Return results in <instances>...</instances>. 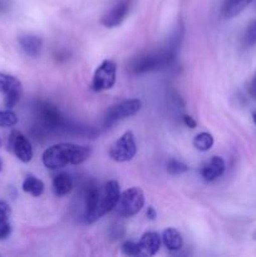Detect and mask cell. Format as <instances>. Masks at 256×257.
Wrapping results in <instances>:
<instances>
[{
  "label": "cell",
  "instance_id": "6da1fadb",
  "mask_svg": "<svg viewBox=\"0 0 256 257\" xmlns=\"http://www.w3.org/2000/svg\"><path fill=\"white\" fill-rule=\"evenodd\" d=\"M120 191L117 181H107L103 185L95 183L88 185L84 191V217L85 222L93 223L99 220L105 213L114 210Z\"/></svg>",
  "mask_w": 256,
  "mask_h": 257
},
{
  "label": "cell",
  "instance_id": "7a4b0ae2",
  "mask_svg": "<svg viewBox=\"0 0 256 257\" xmlns=\"http://www.w3.org/2000/svg\"><path fill=\"white\" fill-rule=\"evenodd\" d=\"M92 155L89 146H78L73 143H57L43 153V165L49 170H58L68 165L78 166L85 162Z\"/></svg>",
  "mask_w": 256,
  "mask_h": 257
},
{
  "label": "cell",
  "instance_id": "3957f363",
  "mask_svg": "<svg viewBox=\"0 0 256 257\" xmlns=\"http://www.w3.org/2000/svg\"><path fill=\"white\" fill-rule=\"evenodd\" d=\"M177 52L168 47L167 49L160 52H151L147 54L135 58L130 64V70L132 74H145L153 70L167 68L175 62Z\"/></svg>",
  "mask_w": 256,
  "mask_h": 257
},
{
  "label": "cell",
  "instance_id": "277c9868",
  "mask_svg": "<svg viewBox=\"0 0 256 257\" xmlns=\"http://www.w3.org/2000/svg\"><path fill=\"white\" fill-rule=\"evenodd\" d=\"M145 201V193L140 187L127 188L120 193L114 210L122 217H132L142 211Z\"/></svg>",
  "mask_w": 256,
  "mask_h": 257
},
{
  "label": "cell",
  "instance_id": "5b68a950",
  "mask_svg": "<svg viewBox=\"0 0 256 257\" xmlns=\"http://www.w3.org/2000/svg\"><path fill=\"white\" fill-rule=\"evenodd\" d=\"M115 80H117V63L114 60L105 59L95 69L90 87L94 92H103L113 88Z\"/></svg>",
  "mask_w": 256,
  "mask_h": 257
},
{
  "label": "cell",
  "instance_id": "8992f818",
  "mask_svg": "<svg viewBox=\"0 0 256 257\" xmlns=\"http://www.w3.org/2000/svg\"><path fill=\"white\" fill-rule=\"evenodd\" d=\"M137 153L135 135L131 131L123 133L109 148V157L118 163L128 162L135 158Z\"/></svg>",
  "mask_w": 256,
  "mask_h": 257
},
{
  "label": "cell",
  "instance_id": "52a82bcc",
  "mask_svg": "<svg viewBox=\"0 0 256 257\" xmlns=\"http://www.w3.org/2000/svg\"><path fill=\"white\" fill-rule=\"evenodd\" d=\"M142 108V102L141 99H127L123 100V102L118 103V104L112 105L109 109L107 110L104 117V125L105 127H109V125L114 124L115 122H119V120L125 119L128 117H132V115L137 114L138 112Z\"/></svg>",
  "mask_w": 256,
  "mask_h": 257
},
{
  "label": "cell",
  "instance_id": "ba28073f",
  "mask_svg": "<svg viewBox=\"0 0 256 257\" xmlns=\"http://www.w3.org/2000/svg\"><path fill=\"white\" fill-rule=\"evenodd\" d=\"M0 93L4 94V104L8 109L15 107L23 95V84L17 77L0 72Z\"/></svg>",
  "mask_w": 256,
  "mask_h": 257
},
{
  "label": "cell",
  "instance_id": "9c48e42d",
  "mask_svg": "<svg viewBox=\"0 0 256 257\" xmlns=\"http://www.w3.org/2000/svg\"><path fill=\"white\" fill-rule=\"evenodd\" d=\"M9 150L23 163H28L33 158V147L30 141L19 131H13L8 141Z\"/></svg>",
  "mask_w": 256,
  "mask_h": 257
},
{
  "label": "cell",
  "instance_id": "30bf717a",
  "mask_svg": "<svg viewBox=\"0 0 256 257\" xmlns=\"http://www.w3.org/2000/svg\"><path fill=\"white\" fill-rule=\"evenodd\" d=\"M130 12V0H119L113 5L100 19V24L105 28H115L127 18Z\"/></svg>",
  "mask_w": 256,
  "mask_h": 257
},
{
  "label": "cell",
  "instance_id": "8fae6325",
  "mask_svg": "<svg viewBox=\"0 0 256 257\" xmlns=\"http://www.w3.org/2000/svg\"><path fill=\"white\" fill-rule=\"evenodd\" d=\"M141 253L143 256H153L158 252L161 245H162V238H161L160 233L155 232V231H148L141 236L140 241Z\"/></svg>",
  "mask_w": 256,
  "mask_h": 257
},
{
  "label": "cell",
  "instance_id": "7c38bea8",
  "mask_svg": "<svg viewBox=\"0 0 256 257\" xmlns=\"http://www.w3.org/2000/svg\"><path fill=\"white\" fill-rule=\"evenodd\" d=\"M225 168L226 165L223 158L218 157V156H213L208 161L207 165L203 166V168L201 170V176H202V178L206 182H212V181L217 180L218 177H221L223 175Z\"/></svg>",
  "mask_w": 256,
  "mask_h": 257
},
{
  "label": "cell",
  "instance_id": "4fadbf2b",
  "mask_svg": "<svg viewBox=\"0 0 256 257\" xmlns=\"http://www.w3.org/2000/svg\"><path fill=\"white\" fill-rule=\"evenodd\" d=\"M18 42H19V45L23 49V52L27 55H29V57L35 58L40 54V50H42L43 47V40L38 35L23 34L18 38Z\"/></svg>",
  "mask_w": 256,
  "mask_h": 257
},
{
  "label": "cell",
  "instance_id": "5bb4252c",
  "mask_svg": "<svg viewBox=\"0 0 256 257\" xmlns=\"http://www.w3.org/2000/svg\"><path fill=\"white\" fill-rule=\"evenodd\" d=\"M161 238H162L163 245L170 251H178L183 246L182 235H181L180 231L173 227H168L166 230H163Z\"/></svg>",
  "mask_w": 256,
  "mask_h": 257
},
{
  "label": "cell",
  "instance_id": "9a60e30c",
  "mask_svg": "<svg viewBox=\"0 0 256 257\" xmlns=\"http://www.w3.org/2000/svg\"><path fill=\"white\" fill-rule=\"evenodd\" d=\"M73 180L68 173H58L53 178V192L58 197H63L72 192Z\"/></svg>",
  "mask_w": 256,
  "mask_h": 257
},
{
  "label": "cell",
  "instance_id": "2e32d148",
  "mask_svg": "<svg viewBox=\"0 0 256 257\" xmlns=\"http://www.w3.org/2000/svg\"><path fill=\"white\" fill-rule=\"evenodd\" d=\"M252 0H226L222 8V14L226 19H232L242 13Z\"/></svg>",
  "mask_w": 256,
  "mask_h": 257
},
{
  "label": "cell",
  "instance_id": "e0dca14e",
  "mask_svg": "<svg viewBox=\"0 0 256 257\" xmlns=\"http://www.w3.org/2000/svg\"><path fill=\"white\" fill-rule=\"evenodd\" d=\"M22 187L25 193H29L33 197H39V196L44 193L45 190L44 182L39 180V178L34 177V176H28L24 180V182H23Z\"/></svg>",
  "mask_w": 256,
  "mask_h": 257
},
{
  "label": "cell",
  "instance_id": "ac0fdd59",
  "mask_svg": "<svg viewBox=\"0 0 256 257\" xmlns=\"http://www.w3.org/2000/svg\"><path fill=\"white\" fill-rule=\"evenodd\" d=\"M213 142H215V140H213L211 133L201 132L195 136V138L192 141V145L200 152H207V151H210L212 148Z\"/></svg>",
  "mask_w": 256,
  "mask_h": 257
},
{
  "label": "cell",
  "instance_id": "d6986e66",
  "mask_svg": "<svg viewBox=\"0 0 256 257\" xmlns=\"http://www.w3.org/2000/svg\"><path fill=\"white\" fill-rule=\"evenodd\" d=\"M18 123V117L13 110H0V127L9 128L14 127Z\"/></svg>",
  "mask_w": 256,
  "mask_h": 257
},
{
  "label": "cell",
  "instance_id": "ffe728a7",
  "mask_svg": "<svg viewBox=\"0 0 256 257\" xmlns=\"http://www.w3.org/2000/svg\"><path fill=\"white\" fill-rule=\"evenodd\" d=\"M188 171V166L186 163L181 162V161L175 160H170L167 162V172L170 175L177 176V175H182V173H186Z\"/></svg>",
  "mask_w": 256,
  "mask_h": 257
},
{
  "label": "cell",
  "instance_id": "44dd1931",
  "mask_svg": "<svg viewBox=\"0 0 256 257\" xmlns=\"http://www.w3.org/2000/svg\"><path fill=\"white\" fill-rule=\"evenodd\" d=\"M243 42L246 47H255L256 45V19L251 20L247 25L245 35H243Z\"/></svg>",
  "mask_w": 256,
  "mask_h": 257
},
{
  "label": "cell",
  "instance_id": "7402d4cb",
  "mask_svg": "<svg viewBox=\"0 0 256 257\" xmlns=\"http://www.w3.org/2000/svg\"><path fill=\"white\" fill-rule=\"evenodd\" d=\"M122 252L127 256H141V248L138 242L135 241H125L122 245Z\"/></svg>",
  "mask_w": 256,
  "mask_h": 257
},
{
  "label": "cell",
  "instance_id": "603a6c76",
  "mask_svg": "<svg viewBox=\"0 0 256 257\" xmlns=\"http://www.w3.org/2000/svg\"><path fill=\"white\" fill-rule=\"evenodd\" d=\"M10 233H12V225L9 220L0 217V241L9 237Z\"/></svg>",
  "mask_w": 256,
  "mask_h": 257
},
{
  "label": "cell",
  "instance_id": "cb8c5ba5",
  "mask_svg": "<svg viewBox=\"0 0 256 257\" xmlns=\"http://www.w3.org/2000/svg\"><path fill=\"white\" fill-rule=\"evenodd\" d=\"M10 215H12V208H10L9 203L0 200V217L9 220Z\"/></svg>",
  "mask_w": 256,
  "mask_h": 257
},
{
  "label": "cell",
  "instance_id": "d4e9b609",
  "mask_svg": "<svg viewBox=\"0 0 256 257\" xmlns=\"http://www.w3.org/2000/svg\"><path fill=\"white\" fill-rule=\"evenodd\" d=\"M248 93H250V95L253 99H256V72L253 74L252 79H251L250 85H248Z\"/></svg>",
  "mask_w": 256,
  "mask_h": 257
},
{
  "label": "cell",
  "instance_id": "484cf974",
  "mask_svg": "<svg viewBox=\"0 0 256 257\" xmlns=\"http://www.w3.org/2000/svg\"><path fill=\"white\" fill-rule=\"evenodd\" d=\"M183 123L190 128L197 127V122H196V120L193 119V117H191V115H185V117H183Z\"/></svg>",
  "mask_w": 256,
  "mask_h": 257
},
{
  "label": "cell",
  "instance_id": "4316f807",
  "mask_svg": "<svg viewBox=\"0 0 256 257\" xmlns=\"http://www.w3.org/2000/svg\"><path fill=\"white\" fill-rule=\"evenodd\" d=\"M147 217L150 218V220H155V218L157 217V212H156V210L152 206H150V207L147 208Z\"/></svg>",
  "mask_w": 256,
  "mask_h": 257
},
{
  "label": "cell",
  "instance_id": "83f0119b",
  "mask_svg": "<svg viewBox=\"0 0 256 257\" xmlns=\"http://www.w3.org/2000/svg\"><path fill=\"white\" fill-rule=\"evenodd\" d=\"M252 120H253V123L256 124V112L252 113Z\"/></svg>",
  "mask_w": 256,
  "mask_h": 257
},
{
  "label": "cell",
  "instance_id": "f1b7e54d",
  "mask_svg": "<svg viewBox=\"0 0 256 257\" xmlns=\"http://www.w3.org/2000/svg\"><path fill=\"white\" fill-rule=\"evenodd\" d=\"M2 171H3V160L0 158V172H2Z\"/></svg>",
  "mask_w": 256,
  "mask_h": 257
},
{
  "label": "cell",
  "instance_id": "f546056e",
  "mask_svg": "<svg viewBox=\"0 0 256 257\" xmlns=\"http://www.w3.org/2000/svg\"><path fill=\"white\" fill-rule=\"evenodd\" d=\"M252 238H253V240H255V241H256V231H255V232H253V233H252Z\"/></svg>",
  "mask_w": 256,
  "mask_h": 257
},
{
  "label": "cell",
  "instance_id": "4dcf8cb0",
  "mask_svg": "<svg viewBox=\"0 0 256 257\" xmlns=\"http://www.w3.org/2000/svg\"><path fill=\"white\" fill-rule=\"evenodd\" d=\"M2 145H3V142H2V138H0V147H2Z\"/></svg>",
  "mask_w": 256,
  "mask_h": 257
}]
</instances>
